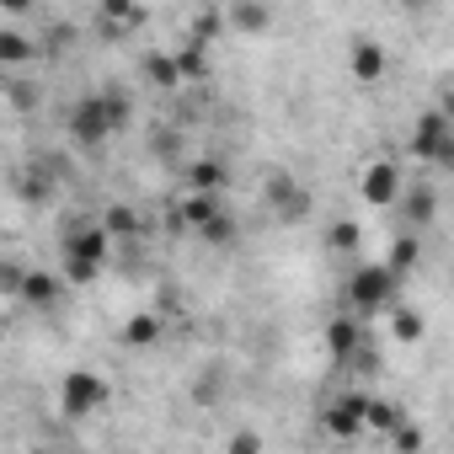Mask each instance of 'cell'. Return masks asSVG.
Masks as SVG:
<instances>
[{"mask_svg": "<svg viewBox=\"0 0 454 454\" xmlns=\"http://www.w3.org/2000/svg\"><path fill=\"white\" fill-rule=\"evenodd\" d=\"M401 208L411 214V224H427V219H433V208H438V192H433L427 182H417L411 192H401Z\"/></svg>", "mask_w": 454, "mask_h": 454, "instance_id": "20", "label": "cell"}, {"mask_svg": "<svg viewBox=\"0 0 454 454\" xmlns=\"http://www.w3.org/2000/svg\"><path fill=\"white\" fill-rule=\"evenodd\" d=\"M219 182H224V166L214 155L187 160V192H219Z\"/></svg>", "mask_w": 454, "mask_h": 454, "instance_id": "17", "label": "cell"}, {"mask_svg": "<svg viewBox=\"0 0 454 454\" xmlns=\"http://www.w3.org/2000/svg\"><path fill=\"white\" fill-rule=\"evenodd\" d=\"M395 427H401V411H395L390 401L369 395V401H364V433H395Z\"/></svg>", "mask_w": 454, "mask_h": 454, "instance_id": "19", "label": "cell"}, {"mask_svg": "<svg viewBox=\"0 0 454 454\" xmlns=\"http://www.w3.org/2000/svg\"><path fill=\"white\" fill-rule=\"evenodd\" d=\"M17 284H22V268L12 257H0V294H17Z\"/></svg>", "mask_w": 454, "mask_h": 454, "instance_id": "29", "label": "cell"}, {"mask_svg": "<svg viewBox=\"0 0 454 454\" xmlns=\"http://www.w3.org/2000/svg\"><path fill=\"white\" fill-rule=\"evenodd\" d=\"M198 236H203L208 247H224V241H236V219H231V214H219V219H208V224H203Z\"/></svg>", "mask_w": 454, "mask_h": 454, "instance_id": "24", "label": "cell"}, {"mask_svg": "<svg viewBox=\"0 0 454 454\" xmlns=\"http://www.w3.org/2000/svg\"><path fill=\"white\" fill-rule=\"evenodd\" d=\"M219 214H224L219 192H187V198H182V224H187V231H203V224L219 219Z\"/></svg>", "mask_w": 454, "mask_h": 454, "instance_id": "14", "label": "cell"}, {"mask_svg": "<svg viewBox=\"0 0 454 454\" xmlns=\"http://www.w3.org/2000/svg\"><path fill=\"white\" fill-rule=\"evenodd\" d=\"M160 332H166V321H160L155 310H139V316H129V321H123V348L145 353V348H155V342H160Z\"/></svg>", "mask_w": 454, "mask_h": 454, "instance_id": "13", "label": "cell"}, {"mask_svg": "<svg viewBox=\"0 0 454 454\" xmlns=\"http://www.w3.org/2000/svg\"><path fill=\"white\" fill-rule=\"evenodd\" d=\"M342 300H348V316L353 321H374V316H390L401 305V278L385 268V262H358L342 284Z\"/></svg>", "mask_w": 454, "mask_h": 454, "instance_id": "3", "label": "cell"}, {"mask_svg": "<svg viewBox=\"0 0 454 454\" xmlns=\"http://www.w3.org/2000/svg\"><path fill=\"white\" fill-rule=\"evenodd\" d=\"M364 390H348V395H337V401H326L321 406V427H326V438H337V443H353V438H364Z\"/></svg>", "mask_w": 454, "mask_h": 454, "instance_id": "6", "label": "cell"}, {"mask_svg": "<svg viewBox=\"0 0 454 454\" xmlns=\"http://www.w3.org/2000/svg\"><path fill=\"white\" fill-rule=\"evenodd\" d=\"M107 380L97 374V369H70L65 380H59V411L70 417V422H86V417H97L102 406H107Z\"/></svg>", "mask_w": 454, "mask_h": 454, "instance_id": "5", "label": "cell"}, {"mask_svg": "<svg viewBox=\"0 0 454 454\" xmlns=\"http://www.w3.org/2000/svg\"><path fill=\"white\" fill-rule=\"evenodd\" d=\"M390 438H395V449H401V454H411V449L422 443V433H417V427H406V422H401V427H395Z\"/></svg>", "mask_w": 454, "mask_h": 454, "instance_id": "30", "label": "cell"}, {"mask_svg": "<svg viewBox=\"0 0 454 454\" xmlns=\"http://www.w3.org/2000/svg\"><path fill=\"white\" fill-rule=\"evenodd\" d=\"M97 22H102L107 33H118V27H134V22H145V12H139V6H123V0H102Z\"/></svg>", "mask_w": 454, "mask_h": 454, "instance_id": "21", "label": "cell"}, {"mask_svg": "<svg viewBox=\"0 0 454 454\" xmlns=\"http://www.w3.org/2000/svg\"><path fill=\"white\" fill-rule=\"evenodd\" d=\"M358 192H364V203L390 208V203H401V192H406V171H401L395 160H369L364 176H358Z\"/></svg>", "mask_w": 454, "mask_h": 454, "instance_id": "7", "label": "cell"}, {"mask_svg": "<svg viewBox=\"0 0 454 454\" xmlns=\"http://www.w3.org/2000/svg\"><path fill=\"white\" fill-rule=\"evenodd\" d=\"M326 247H332V252H353V247H358V224H353V219H337L332 231H326Z\"/></svg>", "mask_w": 454, "mask_h": 454, "instance_id": "25", "label": "cell"}, {"mask_svg": "<svg viewBox=\"0 0 454 454\" xmlns=\"http://www.w3.org/2000/svg\"><path fill=\"white\" fill-rule=\"evenodd\" d=\"M417 262H422V241H417V236H401V241H390V252H385V268H390L395 278H406Z\"/></svg>", "mask_w": 454, "mask_h": 454, "instance_id": "18", "label": "cell"}, {"mask_svg": "<svg viewBox=\"0 0 454 454\" xmlns=\"http://www.w3.org/2000/svg\"><path fill=\"white\" fill-rule=\"evenodd\" d=\"M348 70H353V81L374 86V81L385 75V49H380V43H369V38H358V43H353V54H348Z\"/></svg>", "mask_w": 454, "mask_h": 454, "instance_id": "12", "label": "cell"}, {"mask_svg": "<svg viewBox=\"0 0 454 454\" xmlns=\"http://www.w3.org/2000/svg\"><path fill=\"white\" fill-rule=\"evenodd\" d=\"M129 123H134V97H129L123 86L86 91V97H75V102H70V113H65L70 139H75V145H86V150L107 145V139H113V134H123Z\"/></svg>", "mask_w": 454, "mask_h": 454, "instance_id": "1", "label": "cell"}, {"mask_svg": "<svg viewBox=\"0 0 454 454\" xmlns=\"http://www.w3.org/2000/svg\"><path fill=\"white\" fill-rule=\"evenodd\" d=\"M171 65H176V81H182V86H187V81H203V75H208V49L187 38V43L171 54Z\"/></svg>", "mask_w": 454, "mask_h": 454, "instance_id": "15", "label": "cell"}, {"mask_svg": "<svg viewBox=\"0 0 454 454\" xmlns=\"http://www.w3.org/2000/svg\"><path fill=\"white\" fill-rule=\"evenodd\" d=\"M411 160H422V166H449L454 160V123H449L443 107H427L411 123Z\"/></svg>", "mask_w": 454, "mask_h": 454, "instance_id": "4", "label": "cell"}, {"mask_svg": "<svg viewBox=\"0 0 454 454\" xmlns=\"http://www.w3.org/2000/svg\"><path fill=\"white\" fill-rule=\"evenodd\" d=\"M326 348H332L337 364H353L358 353H369V332H364V321H353V316H332V321H326Z\"/></svg>", "mask_w": 454, "mask_h": 454, "instance_id": "8", "label": "cell"}, {"mask_svg": "<svg viewBox=\"0 0 454 454\" xmlns=\"http://www.w3.org/2000/svg\"><path fill=\"white\" fill-rule=\"evenodd\" d=\"M145 75H150L160 91H176V86H182V81H176V65H171V54H150V59H145Z\"/></svg>", "mask_w": 454, "mask_h": 454, "instance_id": "23", "label": "cell"}, {"mask_svg": "<svg viewBox=\"0 0 454 454\" xmlns=\"http://www.w3.org/2000/svg\"><path fill=\"white\" fill-rule=\"evenodd\" d=\"M224 454H262V433H257V427H241V433H231Z\"/></svg>", "mask_w": 454, "mask_h": 454, "instance_id": "26", "label": "cell"}, {"mask_svg": "<svg viewBox=\"0 0 454 454\" xmlns=\"http://www.w3.org/2000/svg\"><path fill=\"white\" fill-rule=\"evenodd\" d=\"M97 224H102L107 236H134V231H139V214H134L129 203H113V208H107V214H102Z\"/></svg>", "mask_w": 454, "mask_h": 454, "instance_id": "22", "label": "cell"}, {"mask_svg": "<svg viewBox=\"0 0 454 454\" xmlns=\"http://www.w3.org/2000/svg\"><path fill=\"white\" fill-rule=\"evenodd\" d=\"M65 294V278L59 273H43V268H22V284H17V300H27L33 310H54Z\"/></svg>", "mask_w": 454, "mask_h": 454, "instance_id": "10", "label": "cell"}, {"mask_svg": "<svg viewBox=\"0 0 454 454\" xmlns=\"http://www.w3.org/2000/svg\"><path fill=\"white\" fill-rule=\"evenodd\" d=\"M17 192H22V198H27V203H43V198H49V182H43V176H33V171H27V176H22V182H17Z\"/></svg>", "mask_w": 454, "mask_h": 454, "instance_id": "28", "label": "cell"}, {"mask_svg": "<svg viewBox=\"0 0 454 454\" xmlns=\"http://www.w3.org/2000/svg\"><path fill=\"white\" fill-rule=\"evenodd\" d=\"M33 59H38L33 33H22V27H0V70H17V65H33Z\"/></svg>", "mask_w": 454, "mask_h": 454, "instance_id": "11", "label": "cell"}, {"mask_svg": "<svg viewBox=\"0 0 454 454\" xmlns=\"http://www.w3.org/2000/svg\"><path fill=\"white\" fill-rule=\"evenodd\" d=\"M59 262H65V284L70 289H86V284H97L102 273H107V262H113V236L102 231L97 219H81V224H70L65 231V241H59Z\"/></svg>", "mask_w": 454, "mask_h": 454, "instance_id": "2", "label": "cell"}, {"mask_svg": "<svg viewBox=\"0 0 454 454\" xmlns=\"http://www.w3.org/2000/svg\"><path fill=\"white\" fill-rule=\"evenodd\" d=\"M268 203H273V208H278V219H289V224H300V219L310 214V192H305L294 176H284V171H278V176H268Z\"/></svg>", "mask_w": 454, "mask_h": 454, "instance_id": "9", "label": "cell"}, {"mask_svg": "<svg viewBox=\"0 0 454 454\" xmlns=\"http://www.w3.org/2000/svg\"><path fill=\"white\" fill-rule=\"evenodd\" d=\"M224 22H231L236 33H268V27H273V12L257 6V0H241V6L224 12Z\"/></svg>", "mask_w": 454, "mask_h": 454, "instance_id": "16", "label": "cell"}, {"mask_svg": "<svg viewBox=\"0 0 454 454\" xmlns=\"http://www.w3.org/2000/svg\"><path fill=\"white\" fill-rule=\"evenodd\" d=\"M27 454H54V449H27Z\"/></svg>", "mask_w": 454, "mask_h": 454, "instance_id": "31", "label": "cell"}, {"mask_svg": "<svg viewBox=\"0 0 454 454\" xmlns=\"http://www.w3.org/2000/svg\"><path fill=\"white\" fill-rule=\"evenodd\" d=\"M390 321H395V337H411V342L422 337V316H417V310H406V305H395V310H390Z\"/></svg>", "mask_w": 454, "mask_h": 454, "instance_id": "27", "label": "cell"}]
</instances>
